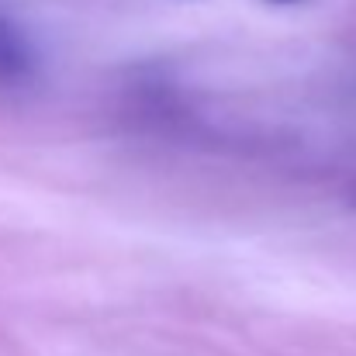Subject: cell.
Returning a JSON list of instances; mask_svg holds the SVG:
<instances>
[{
	"mask_svg": "<svg viewBox=\"0 0 356 356\" xmlns=\"http://www.w3.org/2000/svg\"><path fill=\"white\" fill-rule=\"evenodd\" d=\"M38 73V49L28 28L0 7V87H24Z\"/></svg>",
	"mask_w": 356,
	"mask_h": 356,
	"instance_id": "obj_1",
	"label": "cell"
},
{
	"mask_svg": "<svg viewBox=\"0 0 356 356\" xmlns=\"http://www.w3.org/2000/svg\"><path fill=\"white\" fill-rule=\"evenodd\" d=\"M270 3H301V0H270Z\"/></svg>",
	"mask_w": 356,
	"mask_h": 356,
	"instance_id": "obj_2",
	"label": "cell"
}]
</instances>
